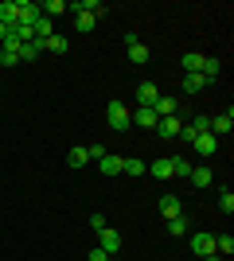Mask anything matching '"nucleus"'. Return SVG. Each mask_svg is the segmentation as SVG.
<instances>
[{"label": "nucleus", "instance_id": "9", "mask_svg": "<svg viewBox=\"0 0 234 261\" xmlns=\"http://www.w3.org/2000/svg\"><path fill=\"white\" fill-rule=\"evenodd\" d=\"M156 98H160V86H156V82H141V86H137V109L152 106Z\"/></svg>", "mask_w": 234, "mask_h": 261}, {"label": "nucleus", "instance_id": "27", "mask_svg": "<svg viewBox=\"0 0 234 261\" xmlns=\"http://www.w3.org/2000/svg\"><path fill=\"white\" fill-rule=\"evenodd\" d=\"M188 230H191V222H188V218H184V215H179V218H172V222H168V234H176V238H184Z\"/></svg>", "mask_w": 234, "mask_h": 261}, {"label": "nucleus", "instance_id": "7", "mask_svg": "<svg viewBox=\"0 0 234 261\" xmlns=\"http://www.w3.org/2000/svg\"><path fill=\"white\" fill-rule=\"evenodd\" d=\"M16 4H20V20H16V23H28V28H32V23L39 20V16H43L35 0H16Z\"/></svg>", "mask_w": 234, "mask_h": 261}, {"label": "nucleus", "instance_id": "25", "mask_svg": "<svg viewBox=\"0 0 234 261\" xmlns=\"http://www.w3.org/2000/svg\"><path fill=\"white\" fill-rule=\"evenodd\" d=\"M203 86H207V78H203V74H184V90H188V94H199Z\"/></svg>", "mask_w": 234, "mask_h": 261}, {"label": "nucleus", "instance_id": "30", "mask_svg": "<svg viewBox=\"0 0 234 261\" xmlns=\"http://www.w3.org/2000/svg\"><path fill=\"white\" fill-rule=\"evenodd\" d=\"M219 211H223V215H234V191H223V195H219Z\"/></svg>", "mask_w": 234, "mask_h": 261}, {"label": "nucleus", "instance_id": "10", "mask_svg": "<svg viewBox=\"0 0 234 261\" xmlns=\"http://www.w3.org/2000/svg\"><path fill=\"white\" fill-rule=\"evenodd\" d=\"M230 129H234V113H230V109L211 121V137H230Z\"/></svg>", "mask_w": 234, "mask_h": 261}, {"label": "nucleus", "instance_id": "5", "mask_svg": "<svg viewBox=\"0 0 234 261\" xmlns=\"http://www.w3.org/2000/svg\"><path fill=\"white\" fill-rule=\"evenodd\" d=\"M148 109H152L156 117H176V113H179V101H176V98H168V94H160V98H156Z\"/></svg>", "mask_w": 234, "mask_h": 261}, {"label": "nucleus", "instance_id": "24", "mask_svg": "<svg viewBox=\"0 0 234 261\" xmlns=\"http://www.w3.org/2000/svg\"><path fill=\"white\" fill-rule=\"evenodd\" d=\"M191 168H195V164H191L188 156H172V172H176V175H184V179H188Z\"/></svg>", "mask_w": 234, "mask_h": 261}, {"label": "nucleus", "instance_id": "32", "mask_svg": "<svg viewBox=\"0 0 234 261\" xmlns=\"http://www.w3.org/2000/svg\"><path fill=\"white\" fill-rule=\"evenodd\" d=\"M106 257H110L106 250H90V261H106Z\"/></svg>", "mask_w": 234, "mask_h": 261}, {"label": "nucleus", "instance_id": "15", "mask_svg": "<svg viewBox=\"0 0 234 261\" xmlns=\"http://www.w3.org/2000/svg\"><path fill=\"white\" fill-rule=\"evenodd\" d=\"M156 121H160V117H156L148 106H141V109L133 113V125H141V129H156Z\"/></svg>", "mask_w": 234, "mask_h": 261}, {"label": "nucleus", "instance_id": "20", "mask_svg": "<svg viewBox=\"0 0 234 261\" xmlns=\"http://www.w3.org/2000/svg\"><path fill=\"white\" fill-rule=\"evenodd\" d=\"M39 51H43V43H35V39H32V43H20V51H16V55H20V63H35Z\"/></svg>", "mask_w": 234, "mask_h": 261}, {"label": "nucleus", "instance_id": "26", "mask_svg": "<svg viewBox=\"0 0 234 261\" xmlns=\"http://www.w3.org/2000/svg\"><path fill=\"white\" fill-rule=\"evenodd\" d=\"M215 253H219V257H230V253H234V238H230V234L215 238Z\"/></svg>", "mask_w": 234, "mask_h": 261}, {"label": "nucleus", "instance_id": "21", "mask_svg": "<svg viewBox=\"0 0 234 261\" xmlns=\"http://www.w3.org/2000/svg\"><path fill=\"white\" fill-rule=\"evenodd\" d=\"M98 168H101V175H117V172H121V156H110V152H106L98 160Z\"/></svg>", "mask_w": 234, "mask_h": 261}, {"label": "nucleus", "instance_id": "18", "mask_svg": "<svg viewBox=\"0 0 234 261\" xmlns=\"http://www.w3.org/2000/svg\"><path fill=\"white\" fill-rule=\"evenodd\" d=\"M203 59H207V55L188 51V55H184V70H188V74H203Z\"/></svg>", "mask_w": 234, "mask_h": 261}, {"label": "nucleus", "instance_id": "16", "mask_svg": "<svg viewBox=\"0 0 234 261\" xmlns=\"http://www.w3.org/2000/svg\"><path fill=\"white\" fill-rule=\"evenodd\" d=\"M43 51H51V55H67V51H70V39L55 32V35H51V39L43 43Z\"/></svg>", "mask_w": 234, "mask_h": 261}, {"label": "nucleus", "instance_id": "14", "mask_svg": "<svg viewBox=\"0 0 234 261\" xmlns=\"http://www.w3.org/2000/svg\"><path fill=\"white\" fill-rule=\"evenodd\" d=\"M179 129H184L179 117H160L156 121V133H160V137H179Z\"/></svg>", "mask_w": 234, "mask_h": 261}, {"label": "nucleus", "instance_id": "34", "mask_svg": "<svg viewBox=\"0 0 234 261\" xmlns=\"http://www.w3.org/2000/svg\"><path fill=\"white\" fill-rule=\"evenodd\" d=\"M106 261H113V257H106Z\"/></svg>", "mask_w": 234, "mask_h": 261}, {"label": "nucleus", "instance_id": "23", "mask_svg": "<svg viewBox=\"0 0 234 261\" xmlns=\"http://www.w3.org/2000/svg\"><path fill=\"white\" fill-rule=\"evenodd\" d=\"M74 28H78V32H94V28H98V16H94V12H78Z\"/></svg>", "mask_w": 234, "mask_h": 261}, {"label": "nucleus", "instance_id": "8", "mask_svg": "<svg viewBox=\"0 0 234 261\" xmlns=\"http://www.w3.org/2000/svg\"><path fill=\"white\" fill-rule=\"evenodd\" d=\"M191 144H195V152H199V156H215V152H219V137H211V133H199Z\"/></svg>", "mask_w": 234, "mask_h": 261}, {"label": "nucleus", "instance_id": "33", "mask_svg": "<svg viewBox=\"0 0 234 261\" xmlns=\"http://www.w3.org/2000/svg\"><path fill=\"white\" fill-rule=\"evenodd\" d=\"M203 261H226V257H219V253H215V257H203Z\"/></svg>", "mask_w": 234, "mask_h": 261}, {"label": "nucleus", "instance_id": "1", "mask_svg": "<svg viewBox=\"0 0 234 261\" xmlns=\"http://www.w3.org/2000/svg\"><path fill=\"white\" fill-rule=\"evenodd\" d=\"M106 121H110L113 133H125L133 125V109L125 106V101H110V106H106Z\"/></svg>", "mask_w": 234, "mask_h": 261}, {"label": "nucleus", "instance_id": "12", "mask_svg": "<svg viewBox=\"0 0 234 261\" xmlns=\"http://www.w3.org/2000/svg\"><path fill=\"white\" fill-rule=\"evenodd\" d=\"M148 175H156V179H172V156H160V160H152L148 164Z\"/></svg>", "mask_w": 234, "mask_h": 261}, {"label": "nucleus", "instance_id": "2", "mask_svg": "<svg viewBox=\"0 0 234 261\" xmlns=\"http://www.w3.org/2000/svg\"><path fill=\"white\" fill-rule=\"evenodd\" d=\"M199 133H211V117H203V113H195L191 121H184V129H179V141H195Z\"/></svg>", "mask_w": 234, "mask_h": 261}, {"label": "nucleus", "instance_id": "28", "mask_svg": "<svg viewBox=\"0 0 234 261\" xmlns=\"http://www.w3.org/2000/svg\"><path fill=\"white\" fill-rule=\"evenodd\" d=\"M219 70H223V63L219 59H203V78L211 82V78H219Z\"/></svg>", "mask_w": 234, "mask_h": 261}, {"label": "nucleus", "instance_id": "6", "mask_svg": "<svg viewBox=\"0 0 234 261\" xmlns=\"http://www.w3.org/2000/svg\"><path fill=\"white\" fill-rule=\"evenodd\" d=\"M125 43H129V63H133V66H145L148 63V43H141L137 35H129Z\"/></svg>", "mask_w": 234, "mask_h": 261}, {"label": "nucleus", "instance_id": "3", "mask_svg": "<svg viewBox=\"0 0 234 261\" xmlns=\"http://www.w3.org/2000/svg\"><path fill=\"white\" fill-rule=\"evenodd\" d=\"M191 253H195V257H215V234H195V238H191Z\"/></svg>", "mask_w": 234, "mask_h": 261}, {"label": "nucleus", "instance_id": "22", "mask_svg": "<svg viewBox=\"0 0 234 261\" xmlns=\"http://www.w3.org/2000/svg\"><path fill=\"white\" fill-rule=\"evenodd\" d=\"M39 12H43L47 20H55V16H67V4L63 0H47V4H39Z\"/></svg>", "mask_w": 234, "mask_h": 261}, {"label": "nucleus", "instance_id": "4", "mask_svg": "<svg viewBox=\"0 0 234 261\" xmlns=\"http://www.w3.org/2000/svg\"><path fill=\"white\" fill-rule=\"evenodd\" d=\"M98 238H101V246H98V250H106L110 257H113V253H121V234H117V230L101 226V230H98Z\"/></svg>", "mask_w": 234, "mask_h": 261}, {"label": "nucleus", "instance_id": "11", "mask_svg": "<svg viewBox=\"0 0 234 261\" xmlns=\"http://www.w3.org/2000/svg\"><path fill=\"white\" fill-rule=\"evenodd\" d=\"M160 215H164V222H172V218L184 215V203H179L176 195H164V199H160Z\"/></svg>", "mask_w": 234, "mask_h": 261}, {"label": "nucleus", "instance_id": "17", "mask_svg": "<svg viewBox=\"0 0 234 261\" xmlns=\"http://www.w3.org/2000/svg\"><path fill=\"white\" fill-rule=\"evenodd\" d=\"M121 172L137 179V175H148V164H145V160H137V156H129V160H121Z\"/></svg>", "mask_w": 234, "mask_h": 261}, {"label": "nucleus", "instance_id": "19", "mask_svg": "<svg viewBox=\"0 0 234 261\" xmlns=\"http://www.w3.org/2000/svg\"><path fill=\"white\" fill-rule=\"evenodd\" d=\"M188 179H191L195 187H211V184H215V172H211V168H191Z\"/></svg>", "mask_w": 234, "mask_h": 261}, {"label": "nucleus", "instance_id": "29", "mask_svg": "<svg viewBox=\"0 0 234 261\" xmlns=\"http://www.w3.org/2000/svg\"><path fill=\"white\" fill-rule=\"evenodd\" d=\"M70 164H74V168H86V164H90V152H86V148H70Z\"/></svg>", "mask_w": 234, "mask_h": 261}, {"label": "nucleus", "instance_id": "31", "mask_svg": "<svg viewBox=\"0 0 234 261\" xmlns=\"http://www.w3.org/2000/svg\"><path fill=\"white\" fill-rule=\"evenodd\" d=\"M16 63H20V55H16V51H8V47H0V66L8 70V66H16Z\"/></svg>", "mask_w": 234, "mask_h": 261}, {"label": "nucleus", "instance_id": "13", "mask_svg": "<svg viewBox=\"0 0 234 261\" xmlns=\"http://www.w3.org/2000/svg\"><path fill=\"white\" fill-rule=\"evenodd\" d=\"M16 20H20V4H16V0H4V4H0V23H4V28H16Z\"/></svg>", "mask_w": 234, "mask_h": 261}]
</instances>
